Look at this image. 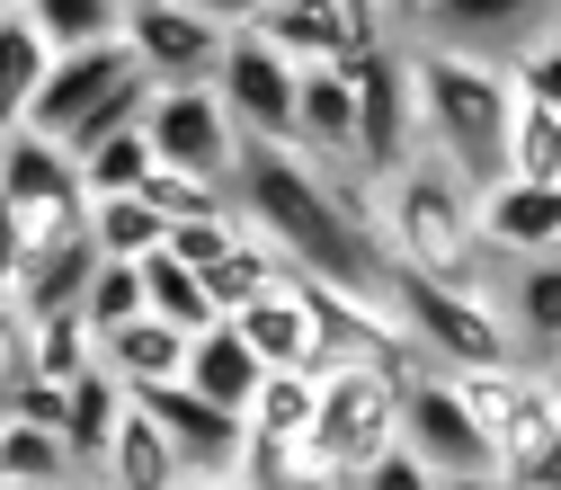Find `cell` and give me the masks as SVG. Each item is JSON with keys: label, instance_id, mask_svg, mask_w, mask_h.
<instances>
[{"label": "cell", "instance_id": "34", "mask_svg": "<svg viewBox=\"0 0 561 490\" xmlns=\"http://www.w3.org/2000/svg\"><path fill=\"white\" fill-rule=\"evenodd\" d=\"M144 179H152L144 125L116 134V144H99V152H81V196H90V205H99V196H144Z\"/></svg>", "mask_w": 561, "mask_h": 490}, {"label": "cell", "instance_id": "33", "mask_svg": "<svg viewBox=\"0 0 561 490\" xmlns=\"http://www.w3.org/2000/svg\"><path fill=\"white\" fill-rule=\"evenodd\" d=\"M508 81H517V99L561 107V10H543V19L508 45Z\"/></svg>", "mask_w": 561, "mask_h": 490}, {"label": "cell", "instance_id": "4", "mask_svg": "<svg viewBox=\"0 0 561 490\" xmlns=\"http://www.w3.org/2000/svg\"><path fill=\"white\" fill-rule=\"evenodd\" d=\"M375 250L410 276H481V196L446 161H410L375 187Z\"/></svg>", "mask_w": 561, "mask_h": 490}, {"label": "cell", "instance_id": "42", "mask_svg": "<svg viewBox=\"0 0 561 490\" xmlns=\"http://www.w3.org/2000/svg\"><path fill=\"white\" fill-rule=\"evenodd\" d=\"M62 490H99V481H62Z\"/></svg>", "mask_w": 561, "mask_h": 490}, {"label": "cell", "instance_id": "5", "mask_svg": "<svg viewBox=\"0 0 561 490\" xmlns=\"http://www.w3.org/2000/svg\"><path fill=\"white\" fill-rule=\"evenodd\" d=\"M232 45V10H205V0H125V54L152 90H205L224 72Z\"/></svg>", "mask_w": 561, "mask_h": 490}, {"label": "cell", "instance_id": "29", "mask_svg": "<svg viewBox=\"0 0 561 490\" xmlns=\"http://www.w3.org/2000/svg\"><path fill=\"white\" fill-rule=\"evenodd\" d=\"M116 429H125V384H107V375H81V384H72V429H62L72 464H81V472H99V455L116 446Z\"/></svg>", "mask_w": 561, "mask_h": 490}, {"label": "cell", "instance_id": "23", "mask_svg": "<svg viewBox=\"0 0 561 490\" xmlns=\"http://www.w3.org/2000/svg\"><path fill=\"white\" fill-rule=\"evenodd\" d=\"M241 36H259L267 54H286L295 72H312V62H330V36H321V0H250V10H232Z\"/></svg>", "mask_w": 561, "mask_h": 490}, {"label": "cell", "instance_id": "44", "mask_svg": "<svg viewBox=\"0 0 561 490\" xmlns=\"http://www.w3.org/2000/svg\"><path fill=\"white\" fill-rule=\"evenodd\" d=\"M552 366H561V357H552Z\"/></svg>", "mask_w": 561, "mask_h": 490}, {"label": "cell", "instance_id": "28", "mask_svg": "<svg viewBox=\"0 0 561 490\" xmlns=\"http://www.w3.org/2000/svg\"><path fill=\"white\" fill-rule=\"evenodd\" d=\"M144 312L170 321L179 339H205L215 330V304H205V276L179 267V259H144Z\"/></svg>", "mask_w": 561, "mask_h": 490}, {"label": "cell", "instance_id": "12", "mask_svg": "<svg viewBox=\"0 0 561 490\" xmlns=\"http://www.w3.org/2000/svg\"><path fill=\"white\" fill-rule=\"evenodd\" d=\"M134 81H144V72H134L125 36H116V45H81V54H54V72H45V99H36L27 134H45V144H72V134H81L116 90H134Z\"/></svg>", "mask_w": 561, "mask_h": 490}, {"label": "cell", "instance_id": "10", "mask_svg": "<svg viewBox=\"0 0 561 490\" xmlns=\"http://www.w3.org/2000/svg\"><path fill=\"white\" fill-rule=\"evenodd\" d=\"M347 81H357V187L375 196L410 161H428L419 152V107H410V62L392 45V54H375L366 72H347Z\"/></svg>", "mask_w": 561, "mask_h": 490}, {"label": "cell", "instance_id": "21", "mask_svg": "<svg viewBox=\"0 0 561 490\" xmlns=\"http://www.w3.org/2000/svg\"><path fill=\"white\" fill-rule=\"evenodd\" d=\"M90 481H99V490H179L187 472H179L170 437H161L134 401H125V429H116V446L99 455V472H90Z\"/></svg>", "mask_w": 561, "mask_h": 490}, {"label": "cell", "instance_id": "1", "mask_svg": "<svg viewBox=\"0 0 561 490\" xmlns=\"http://www.w3.org/2000/svg\"><path fill=\"white\" fill-rule=\"evenodd\" d=\"M232 215L286 259L295 276L375 295L383 250H375V196L347 170H312L304 152H241L232 170Z\"/></svg>", "mask_w": 561, "mask_h": 490}, {"label": "cell", "instance_id": "19", "mask_svg": "<svg viewBox=\"0 0 561 490\" xmlns=\"http://www.w3.org/2000/svg\"><path fill=\"white\" fill-rule=\"evenodd\" d=\"M196 401H215V410H250L259 401V384H267V366L250 357V339L232 330V321H215V330H205V339H187V375H179Z\"/></svg>", "mask_w": 561, "mask_h": 490}, {"label": "cell", "instance_id": "37", "mask_svg": "<svg viewBox=\"0 0 561 490\" xmlns=\"http://www.w3.org/2000/svg\"><path fill=\"white\" fill-rule=\"evenodd\" d=\"M19 384H36V339H27V321L10 304H0V410H10Z\"/></svg>", "mask_w": 561, "mask_h": 490}, {"label": "cell", "instance_id": "35", "mask_svg": "<svg viewBox=\"0 0 561 490\" xmlns=\"http://www.w3.org/2000/svg\"><path fill=\"white\" fill-rule=\"evenodd\" d=\"M81 321H90V339H116L125 321H144V267H107L99 259L90 295H81Z\"/></svg>", "mask_w": 561, "mask_h": 490}, {"label": "cell", "instance_id": "38", "mask_svg": "<svg viewBox=\"0 0 561 490\" xmlns=\"http://www.w3.org/2000/svg\"><path fill=\"white\" fill-rule=\"evenodd\" d=\"M357 490H437V472L419 464V455H401V446H392V455H383V464H375Z\"/></svg>", "mask_w": 561, "mask_h": 490}, {"label": "cell", "instance_id": "11", "mask_svg": "<svg viewBox=\"0 0 561 490\" xmlns=\"http://www.w3.org/2000/svg\"><path fill=\"white\" fill-rule=\"evenodd\" d=\"M401 455H419L437 481H463V472H500V455H490L472 401L455 392V375H410L401 392Z\"/></svg>", "mask_w": 561, "mask_h": 490}, {"label": "cell", "instance_id": "18", "mask_svg": "<svg viewBox=\"0 0 561 490\" xmlns=\"http://www.w3.org/2000/svg\"><path fill=\"white\" fill-rule=\"evenodd\" d=\"M45 72H54L45 27L27 19V0H0V144L27 134V116H36V99H45Z\"/></svg>", "mask_w": 561, "mask_h": 490}, {"label": "cell", "instance_id": "14", "mask_svg": "<svg viewBox=\"0 0 561 490\" xmlns=\"http://www.w3.org/2000/svg\"><path fill=\"white\" fill-rule=\"evenodd\" d=\"M481 259L526 267V259H561V187H481Z\"/></svg>", "mask_w": 561, "mask_h": 490}, {"label": "cell", "instance_id": "31", "mask_svg": "<svg viewBox=\"0 0 561 490\" xmlns=\"http://www.w3.org/2000/svg\"><path fill=\"white\" fill-rule=\"evenodd\" d=\"M241 481L250 490H347V472L304 437V446H250L241 455Z\"/></svg>", "mask_w": 561, "mask_h": 490}, {"label": "cell", "instance_id": "2", "mask_svg": "<svg viewBox=\"0 0 561 490\" xmlns=\"http://www.w3.org/2000/svg\"><path fill=\"white\" fill-rule=\"evenodd\" d=\"M410 62V107H419V152L446 161L472 196L500 187V161H508V116H517V81H508V45L490 54L472 36H419L401 45Z\"/></svg>", "mask_w": 561, "mask_h": 490}, {"label": "cell", "instance_id": "27", "mask_svg": "<svg viewBox=\"0 0 561 490\" xmlns=\"http://www.w3.org/2000/svg\"><path fill=\"white\" fill-rule=\"evenodd\" d=\"M90 250L107 267H144V259H161V215L144 196H99L90 205Z\"/></svg>", "mask_w": 561, "mask_h": 490}, {"label": "cell", "instance_id": "9", "mask_svg": "<svg viewBox=\"0 0 561 490\" xmlns=\"http://www.w3.org/2000/svg\"><path fill=\"white\" fill-rule=\"evenodd\" d=\"M215 99L241 134V152H295V62L267 54L259 36L232 27L224 45V72H215Z\"/></svg>", "mask_w": 561, "mask_h": 490}, {"label": "cell", "instance_id": "7", "mask_svg": "<svg viewBox=\"0 0 561 490\" xmlns=\"http://www.w3.org/2000/svg\"><path fill=\"white\" fill-rule=\"evenodd\" d=\"M144 144H152V161H161V170L205 179V187H224V196H232L241 134H232V116H224L215 81H205V90H152V107H144Z\"/></svg>", "mask_w": 561, "mask_h": 490}, {"label": "cell", "instance_id": "6", "mask_svg": "<svg viewBox=\"0 0 561 490\" xmlns=\"http://www.w3.org/2000/svg\"><path fill=\"white\" fill-rule=\"evenodd\" d=\"M401 375H366V366H330L321 375V419H312V446L347 472V490H357L392 446H401Z\"/></svg>", "mask_w": 561, "mask_h": 490}, {"label": "cell", "instance_id": "17", "mask_svg": "<svg viewBox=\"0 0 561 490\" xmlns=\"http://www.w3.org/2000/svg\"><path fill=\"white\" fill-rule=\"evenodd\" d=\"M500 321H508V347L526 366H552L561 357V259H526V267H500Z\"/></svg>", "mask_w": 561, "mask_h": 490}, {"label": "cell", "instance_id": "8", "mask_svg": "<svg viewBox=\"0 0 561 490\" xmlns=\"http://www.w3.org/2000/svg\"><path fill=\"white\" fill-rule=\"evenodd\" d=\"M455 392L472 401V419H481V437H490V455H500V481L543 446V437H561V392H552V366H500V375H455Z\"/></svg>", "mask_w": 561, "mask_h": 490}, {"label": "cell", "instance_id": "32", "mask_svg": "<svg viewBox=\"0 0 561 490\" xmlns=\"http://www.w3.org/2000/svg\"><path fill=\"white\" fill-rule=\"evenodd\" d=\"M27 339H36V384H62V392H72L81 375H99V339H90L81 312H62V321H27Z\"/></svg>", "mask_w": 561, "mask_h": 490}, {"label": "cell", "instance_id": "36", "mask_svg": "<svg viewBox=\"0 0 561 490\" xmlns=\"http://www.w3.org/2000/svg\"><path fill=\"white\" fill-rule=\"evenodd\" d=\"M232 241H241V215H205V224H170V232H161V259H179V267L205 276Z\"/></svg>", "mask_w": 561, "mask_h": 490}, {"label": "cell", "instance_id": "40", "mask_svg": "<svg viewBox=\"0 0 561 490\" xmlns=\"http://www.w3.org/2000/svg\"><path fill=\"white\" fill-rule=\"evenodd\" d=\"M437 490H508L500 472H463V481H437Z\"/></svg>", "mask_w": 561, "mask_h": 490}, {"label": "cell", "instance_id": "13", "mask_svg": "<svg viewBox=\"0 0 561 490\" xmlns=\"http://www.w3.org/2000/svg\"><path fill=\"white\" fill-rule=\"evenodd\" d=\"M134 410L152 419V429L170 437V455H179V472L187 481H205V472H241V455H250V429L232 410H215V401H196L187 384H161V392H134Z\"/></svg>", "mask_w": 561, "mask_h": 490}, {"label": "cell", "instance_id": "24", "mask_svg": "<svg viewBox=\"0 0 561 490\" xmlns=\"http://www.w3.org/2000/svg\"><path fill=\"white\" fill-rule=\"evenodd\" d=\"M312 419H321V375H267L259 401L241 410V429H250V446H304Z\"/></svg>", "mask_w": 561, "mask_h": 490}, {"label": "cell", "instance_id": "30", "mask_svg": "<svg viewBox=\"0 0 561 490\" xmlns=\"http://www.w3.org/2000/svg\"><path fill=\"white\" fill-rule=\"evenodd\" d=\"M27 19L45 27L54 54H81V45H116L125 36V0H27Z\"/></svg>", "mask_w": 561, "mask_h": 490}, {"label": "cell", "instance_id": "43", "mask_svg": "<svg viewBox=\"0 0 561 490\" xmlns=\"http://www.w3.org/2000/svg\"><path fill=\"white\" fill-rule=\"evenodd\" d=\"M552 392H561V366H552Z\"/></svg>", "mask_w": 561, "mask_h": 490}, {"label": "cell", "instance_id": "20", "mask_svg": "<svg viewBox=\"0 0 561 490\" xmlns=\"http://www.w3.org/2000/svg\"><path fill=\"white\" fill-rule=\"evenodd\" d=\"M99 375L125 384V401H134V392H161V384L187 375V339H179L170 321L144 312V321H125L116 339H99Z\"/></svg>", "mask_w": 561, "mask_h": 490}, {"label": "cell", "instance_id": "41", "mask_svg": "<svg viewBox=\"0 0 561 490\" xmlns=\"http://www.w3.org/2000/svg\"><path fill=\"white\" fill-rule=\"evenodd\" d=\"M179 490H250L241 472H205V481H179Z\"/></svg>", "mask_w": 561, "mask_h": 490}, {"label": "cell", "instance_id": "26", "mask_svg": "<svg viewBox=\"0 0 561 490\" xmlns=\"http://www.w3.org/2000/svg\"><path fill=\"white\" fill-rule=\"evenodd\" d=\"M500 179H508V187H561V107H543V99H517Z\"/></svg>", "mask_w": 561, "mask_h": 490}, {"label": "cell", "instance_id": "39", "mask_svg": "<svg viewBox=\"0 0 561 490\" xmlns=\"http://www.w3.org/2000/svg\"><path fill=\"white\" fill-rule=\"evenodd\" d=\"M508 490H561V437H543V446L508 472Z\"/></svg>", "mask_w": 561, "mask_h": 490}, {"label": "cell", "instance_id": "16", "mask_svg": "<svg viewBox=\"0 0 561 490\" xmlns=\"http://www.w3.org/2000/svg\"><path fill=\"white\" fill-rule=\"evenodd\" d=\"M295 152L312 170H357V81L330 62L295 72Z\"/></svg>", "mask_w": 561, "mask_h": 490}, {"label": "cell", "instance_id": "3", "mask_svg": "<svg viewBox=\"0 0 561 490\" xmlns=\"http://www.w3.org/2000/svg\"><path fill=\"white\" fill-rule=\"evenodd\" d=\"M375 304L410 339V357L437 366V375H500V366H517L500 295H490L481 276H410V267H383L375 276Z\"/></svg>", "mask_w": 561, "mask_h": 490}, {"label": "cell", "instance_id": "25", "mask_svg": "<svg viewBox=\"0 0 561 490\" xmlns=\"http://www.w3.org/2000/svg\"><path fill=\"white\" fill-rule=\"evenodd\" d=\"M62 481H90L72 464L54 429H27V419H0V490H62Z\"/></svg>", "mask_w": 561, "mask_h": 490}, {"label": "cell", "instance_id": "22", "mask_svg": "<svg viewBox=\"0 0 561 490\" xmlns=\"http://www.w3.org/2000/svg\"><path fill=\"white\" fill-rule=\"evenodd\" d=\"M286 276H295V267L276 259V250H267V241H259L250 224H241V241H232V250H224L215 267H205V304H215V321H232V312L267 304L276 286H286Z\"/></svg>", "mask_w": 561, "mask_h": 490}, {"label": "cell", "instance_id": "15", "mask_svg": "<svg viewBox=\"0 0 561 490\" xmlns=\"http://www.w3.org/2000/svg\"><path fill=\"white\" fill-rule=\"evenodd\" d=\"M232 330L250 339V357L267 375H321V321H312V286H304V276H286L267 304L232 312Z\"/></svg>", "mask_w": 561, "mask_h": 490}]
</instances>
